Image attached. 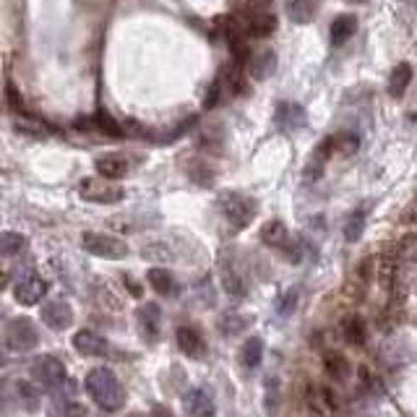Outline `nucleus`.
Here are the masks:
<instances>
[{
	"mask_svg": "<svg viewBox=\"0 0 417 417\" xmlns=\"http://www.w3.org/2000/svg\"><path fill=\"white\" fill-rule=\"evenodd\" d=\"M84 389L96 407L104 412H118L123 407L121 381L110 368H91L84 378Z\"/></svg>",
	"mask_w": 417,
	"mask_h": 417,
	"instance_id": "obj_1",
	"label": "nucleus"
},
{
	"mask_svg": "<svg viewBox=\"0 0 417 417\" xmlns=\"http://www.w3.org/2000/svg\"><path fill=\"white\" fill-rule=\"evenodd\" d=\"M256 201L250 199V196H243L238 191H227L219 196V211H222V217L235 227V230H243V227H248L256 217Z\"/></svg>",
	"mask_w": 417,
	"mask_h": 417,
	"instance_id": "obj_2",
	"label": "nucleus"
},
{
	"mask_svg": "<svg viewBox=\"0 0 417 417\" xmlns=\"http://www.w3.org/2000/svg\"><path fill=\"white\" fill-rule=\"evenodd\" d=\"M81 245H84V250H89L96 258L121 261V258L128 256V245L121 238H113V235H104V233H84L81 235Z\"/></svg>",
	"mask_w": 417,
	"mask_h": 417,
	"instance_id": "obj_3",
	"label": "nucleus"
},
{
	"mask_svg": "<svg viewBox=\"0 0 417 417\" xmlns=\"http://www.w3.org/2000/svg\"><path fill=\"white\" fill-rule=\"evenodd\" d=\"M40 345V331L29 318H13L6 329V347L11 352H29Z\"/></svg>",
	"mask_w": 417,
	"mask_h": 417,
	"instance_id": "obj_4",
	"label": "nucleus"
},
{
	"mask_svg": "<svg viewBox=\"0 0 417 417\" xmlns=\"http://www.w3.org/2000/svg\"><path fill=\"white\" fill-rule=\"evenodd\" d=\"M79 196L91 204H118V201H123L126 191L107 183V177H84L79 183Z\"/></svg>",
	"mask_w": 417,
	"mask_h": 417,
	"instance_id": "obj_5",
	"label": "nucleus"
},
{
	"mask_svg": "<svg viewBox=\"0 0 417 417\" xmlns=\"http://www.w3.org/2000/svg\"><path fill=\"white\" fill-rule=\"evenodd\" d=\"M45 295H48V282L34 272H26L13 287V297L18 305H37Z\"/></svg>",
	"mask_w": 417,
	"mask_h": 417,
	"instance_id": "obj_6",
	"label": "nucleus"
},
{
	"mask_svg": "<svg viewBox=\"0 0 417 417\" xmlns=\"http://www.w3.org/2000/svg\"><path fill=\"white\" fill-rule=\"evenodd\" d=\"M32 376L42 386H60L65 381V365L52 355H42L32 362Z\"/></svg>",
	"mask_w": 417,
	"mask_h": 417,
	"instance_id": "obj_7",
	"label": "nucleus"
},
{
	"mask_svg": "<svg viewBox=\"0 0 417 417\" xmlns=\"http://www.w3.org/2000/svg\"><path fill=\"white\" fill-rule=\"evenodd\" d=\"M175 339H177V347H180V352H183L185 357L201 360V357L206 355V339H204V334H201L199 326H191V323H185V326H180V329H177Z\"/></svg>",
	"mask_w": 417,
	"mask_h": 417,
	"instance_id": "obj_8",
	"label": "nucleus"
},
{
	"mask_svg": "<svg viewBox=\"0 0 417 417\" xmlns=\"http://www.w3.org/2000/svg\"><path fill=\"white\" fill-rule=\"evenodd\" d=\"M40 318L52 331H65L73 323V311L71 305L63 303V300H50V303L42 305Z\"/></svg>",
	"mask_w": 417,
	"mask_h": 417,
	"instance_id": "obj_9",
	"label": "nucleus"
},
{
	"mask_svg": "<svg viewBox=\"0 0 417 417\" xmlns=\"http://www.w3.org/2000/svg\"><path fill=\"white\" fill-rule=\"evenodd\" d=\"M73 347H76V352L84 355V357H104V355L110 352L107 339L99 337V334L91 329L76 331V334H73Z\"/></svg>",
	"mask_w": 417,
	"mask_h": 417,
	"instance_id": "obj_10",
	"label": "nucleus"
},
{
	"mask_svg": "<svg viewBox=\"0 0 417 417\" xmlns=\"http://www.w3.org/2000/svg\"><path fill=\"white\" fill-rule=\"evenodd\" d=\"M138 326H141V334L149 342H157L162 334V308L157 303H144L136 313Z\"/></svg>",
	"mask_w": 417,
	"mask_h": 417,
	"instance_id": "obj_11",
	"label": "nucleus"
},
{
	"mask_svg": "<svg viewBox=\"0 0 417 417\" xmlns=\"http://www.w3.org/2000/svg\"><path fill=\"white\" fill-rule=\"evenodd\" d=\"M238 18L245 26L248 37H269L277 29V18L272 11H258V13H238Z\"/></svg>",
	"mask_w": 417,
	"mask_h": 417,
	"instance_id": "obj_12",
	"label": "nucleus"
},
{
	"mask_svg": "<svg viewBox=\"0 0 417 417\" xmlns=\"http://www.w3.org/2000/svg\"><path fill=\"white\" fill-rule=\"evenodd\" d=\"M274 121L279 126L282 130H295V128H303L305 126V110L300 104H289V102H282L277 107V115H274Z\"/></svg>",
	"mask_w": 417,
	"mask_h": 417,
	"instance_id": "obj_13",
	"label": "nucleus"
},
{
	"mask_svg": "<svg viewBox=\"0 0 417 417\" xmlns=\"http://www.w3.org/2000/svg\"><path fill=\"white\" fill-rule=\"evenodd\" d=\"M94 167H96V172H99V177L118 180V177H123L128 172V160L121 157V154H104V157H99V160L94 162Z\"/></svg>",
	"mask_w": 417,
	"mask_h": 417,
	"instance_id": "obj_14",
	"label": "nucleus"
},
{
	"mask_svg": "<svg viewBox=\"0 0 417 417\" xmlns=\"http://www.w3.org/2000/svg\"><path fill=\"white\" fill-rule=\"evenodd\" d=\"M185 407H188V412H191L193 417H211L217 412L214 399H211L204 389H193V391L185 394Z\"/></svg>",
	"mask_w": 417,
	"mask_h": 417,
	"instance_id": "obj_15",
	"label": "nucleus"
},
{
	"mask_svg": "<svg viewBox=\"0 0 417 417\" xmlns=\"http://www.w3.org/2000/svg\"><path fill=\"white\" fill-rule=\"evenodd\" d=\"M248 73L253 79H266V76H272L274 68H277V55H274V50L264 48L258 50L256 55H250L248 63Z\"/></svg>",
	"mask_w": 417,
	"mask_h": 417,
	"instance_id": "obj_16",
	"label": "nucleus"
},
{
	"mask_svg": "<svg viewBox=\"0 0 417 417\" xmlns=\"http://www.w3.org/2000/svg\"><path fill=\"white\" fill-rule=\"evenodd\" d=\"M146 282L152 284V289L157 295H165V297L177 295V282L167 269H160V266L149 269V272H146Z\"/></svg>",
	"mask_w": 417,
	"mask_h": 417,
	"instance_id": "obj_17",
	"label": "nucleus"
},
{
	"mask_svg": "<svg viewBox=\"0 0 417 417\" xmlns=\"http://www.w3.org/2000/svg\"><path fill=\"white\" fill-rule=\"evenodd\" d=\"M355 26H357V18L345 13V16H337L331 21V29H329V40L334 48H342L350 37L355 34Z\"/></svg>",
	"mask_w": 417,
	"mask_h": 417,
	"instance_id": "obj_18",
	"label": "nucleus"
},
{
	"mask_svg": "<svg viewBox=\"0 0 417 417\" xmlns=\"http://www.w3.org/2000/svg\"><path fill=\"white\" fill-rule=\"evenodd\" d=\"M342 334H345V339L352 347H362L365 339H368V326H365L360 316H347L342 321Z\"/></svg>",
	"mask_w": 417,
	"mask_h": 417,
	"instance_id": "obj_19",
	"label": "nucleus"
},
{
	"mask_svg": "<svg viewBox=\"0 0 417 417\" xmlns=\"http://www.w3.org/2000/svg\"><path fill=\"white\" fill-rule=\"evenodd\" d=\"M261 240H264V245H269V248H287L289 245L287 227L282 225L279 219H274V222L264 225V230H261Z\"/></svg>",
	"mask_w": 417,
	"mask_h": 417,
	"instance_id": "obj_20",
	"label": "nucleus"
},
{
	"mask_svg": "<svg viewBox=\"0 0 417 417\" xmlns=\"http://www.w3.org/2000/svg\"><path fill=\"white\" fill-rule=\"evenodd\" d=\"M409 84H412V68H409V63H399L391 71V79H389V94L394 99H401Z\"/></svg>",
	"mask_w": 417,
	"mask_h": 417,
	"instance_id": "obj_21",
	"label": "nucleus"
},
{
	"mask_svg": "<svg viewBox=\"0 0 417 417\" xmlns=\"http://www.w3.org/2000/svg\"><path fill=\"white\" fill-rule=\"evenodd\" d=\"M261 357H264V342L261 337H250L245 339V345L240 347V365L243 368H258L261 365Z\"/></svg>",
	"mask_w": 417,
	"mask_h": 417,
	"instance_id": "obj_22",
	"label": "nucleus"
},
{
	"mask_svg": "<svg viewBox=\"0 0 417 417\" xmlns=\"http://www.w3.org/2000/svg\"><path fill=\"white\" fill-rule=\"evenodd\" d=\"M323 365L331 381H347L350 378V360L342 352H326L323 355Z\"/></svg>",
	"mask_w": 417,
	"mask_h": 417,
	"instance_id": "obj_23",
	"label": "nucleus"
},
{
	"mask_svg": "<svg viewBox=\"0 0 417 417\" xmlns=\"http://www.w3.org/2000/svg\"><path fill=\"white\" fill-rule=\"evenodd\" d=\"M316 0H289L287 3V16L295 24H308L316 18Z\"/></svg>",
	"mask_w": 417,
	"mask_h": 417,
	"instance_id": "obj_24",
	"label": "nucleus"
},
{
	"mask_svg": "<svg viewBox=\"0 0 417 417\" xmlns=\"http://www.w3.org/2000/svg\"><path fill=\"white\" fill-rule=\"evenodd\" d=\"M16 396L18 404L26 409V412H37L40 409V389L32 384V381H16Z\"/></svg>",
	"mask_w": 417,
	"mask_h": 417,
	"instance_id": "obj_25",
	"label": "nucleus"
},
{
	"mask_svg": "<svg viewBox=\"0 0 417 417\" xmlns=\"http://www.w3.org/2000/svg\"><path fill=\"white\" fill-rule=\"evenodd\" d=\"M365 219H368L365 208H355L352 214L347 217V225H345V240L347 243L360 240L362 233H365Z\"/></svg>",
	"mask_w": 417,
	"mask_h": 417,
	"instance_id": "obj_26",
	"label": "nucleus"
},
{
	"mask_svg": "<svg viewBox=\"0 0 417 417\" xmlns=\"http://www.w3.org/2000/svg\"><path fill=\"white\" fill-rule=\"evenodd\" d=\"M264 407H266V415H269V417H277V415H279V407H282V386H279V378H269V381H266Z\"/></svg>",
	"mask_w": 417,
	"mask_h": 417,
	"instance_id": "obj_27",
	"label": "nucleus"
},
{
	"mask_svg": "<svg viewBox=\"0 0 417 417\" xmlns=\"http://www.w3.org/2000/svg\"><path fill=\"white\" fill-rule=\"evenodd\" d=\"M334 149H337L339 154H355L360 149V138H357V133H352V130L339 133V136H334Z\"/></svg>",
	"mask_w": 417,
	"mask_h": 417,
	"instance_id": "obj_28",
	"label": "nucleus"
},
{
	"mask_svg": "<svg viewBox=\"0 0 417 417\" xmlns=\"http://www.w3.org/2000/svg\"><path fill=\"white\" fill-rule=\"evenodd\" d=\"M225 289L230 292V295H235V297H243L245 292H248V287H245L243 277L235 272V269H225Z\"/></svg>",
	"mask_w": 417,
	"mask_h": 417,
	"instance_id": "obj_29",
	"label": "nucleus"
},
{
	"mask_svg": "<svg viewBox=\"0 0 417 417\" xmlns=\"http://www.w3.org/2000/svg\"><path fill=\"white\" fill-rule=\"evenodd\" d=\"M94 126H96L99 130H104L107 136H123V126H121L118 121H113V118H110V115L104 113V110H99V113H96Z\"/></svg>",
	"mask_w": 417,
	"mask_h": 417,
	"instance_id": "obj_30",
	"label": "nucleus"
},
{
	"mask_svg": "<svg viewBox=\"0 0 417 417\" xmlns=\"http://www.w3.org/2000/svg\"><path fill=\"white\" fill-rule=\"evenodd\" d=\"M24 235H18V233H3V256H16L18 250L24 248Z\"/></svg>",
	"mask_w": 417,
	"mask_h": 417,
	"instance_id": "obj_31",
	"label": "nucleus"
},
{
	"mask_svg": "<svg viewBox=\"0 0 417 417\" xmlns=\"http://www.w3.org/2000/svg\"><path fill=\"white\" fill-rule=\"evenodd\" d=\"M6 102H9V107L13 110V113H24V99H21V94H18V89L13 87V84H6Z\"/></svg>",
	"mask_w": 417,
	"mask_h": 417,
	"instance_id": "obj_32",
	"label": "nucleus"
},
{
	"mask_svg": "<svg viewBox=\"0 0 417 417\" xmlns=\"http://www.w3.org/2000/svg\"><path fill=\"white\" fill-rule=\"evenodd\" d=\"M63 417H87V407L79 401H68L63 409Z\"/></svg>",
	"mask_w": 417,
	"mask_h": 417,
	"instance_id": "obj_33",
	"label": "nucleus"
},
{
	"mask_svg": "<svg viewBox=\"0 0 417 417\" xmlns=\"http://www.w3.org/2000/svg\"><path fill=\"white\" fill-rule=\"evenodd\" d=\"M191 169H199V172H211V169L206 167V165H201V162H196V165H191ZM191 175H196V172H191ZM196 183H199V175L193 177ZM211 183V175H206V177H201V185H208Z\"/></svg>",
	"mask_w": 417,
	"mask_h": 417,
	"instance_id": "obj_34",
	"label": "nucleus"
},
{
	"mask_svg": "<svg viewBox=\"0 0 417 417\" xmlns=\"http://www.w3.org/2000/svg\"><path fill=\"white\" fill-rule=\"evenodd\" d=\"M295 297H297V292H295V289H292V295L284 297V305H282V313H292V311H295Z\"/></svg>",
	"mask_w": 417,
	"mask_h": 417,
	"instance_id": "obj_35",
	"label": "nucleus"
},
{
	"mask_svg": "<svg viewBox=\"0 0 417 417\" xmlns=\"http://www.w3.org/2000/svg\"><path fill=\"white\" fill-rule=\"evenodd\" d=\"M152 417H175V415H172V412H169L167 407H162V404H157V407H154V412H152Z\"/></svg>",
	"mask_w": 417,
	"mask_h": 417,
	"instance_id": "obj_36",
	"label": "nucleus"
},
{
	"mask_svg": "<svg viewBox=\"0 0 417 417\" xmlns=\"http://www.w3.org/2000/svg\"><path fill=\"white\" fill-rule=\"evenodd\" d=\"M126 282H128V289H130V292H133V295H141V287H136V282H133V279H130V277H126Z\"/></svg>",
	"mask_w": 417,
	"mask_h": 417,
	"instance_id": "obj_37",
	"label": "nucleus"
},
{
	"mask_svg": "<svg viewBox=\"0 0 417 417\" xmlns=\"http://www.w3.org/2000/svg\"><path fill=\"white\" fill-rule=\"evenodd\" d=\"M352 3H365V0H352Z\"/></svg>",
	"mask_w": 417,
	"mask_h": 417,
	"instance_id": "obj_38",
	"label": "nucleus"
}]
</instances>
